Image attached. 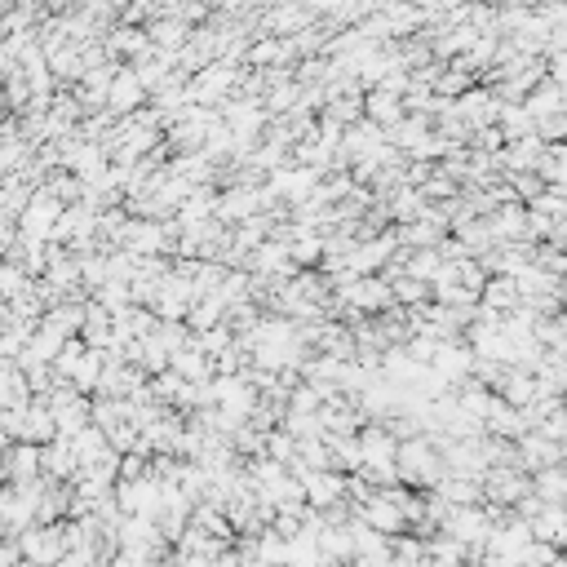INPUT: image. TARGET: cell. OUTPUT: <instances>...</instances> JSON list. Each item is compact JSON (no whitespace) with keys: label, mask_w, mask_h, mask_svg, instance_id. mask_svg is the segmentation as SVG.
I'll return each instance as SVG.
<instances>
[{"label":"cell","mask_w":567,"mask_h":567,"mask_svg":"<svg viewBox=\"0 0 567 567\" xmlns=\"http://www.w3.org/2000/svg\"><path fill=\"white\" fill-rule=\"evenodd\" d=\"M395 470H399V483H404V488H412V492H435L439 479H443V457H439L435 443L421 435V439L399 443Z\"/></svg>","instance_id":"obj_1"},{"label":"cell","mask_w":567,"mask_h":567,"mask_svg":"<svg viewBox=\"0 0 567 567\" xmlns=\"http://www.w3.org/2000/svg\"><path fill=\"white\" fill-rule=\"evenodd\" d=\"M67 554L63 523H32L27 532H18V559L27 567H58Z\"/></svg>","instance_id":"obj_2"},{"label":"cell","mask_w":567,"mask_h":567,"mask_svg":"<svg viewBox=\"0 0 567 567\" xmlns=\"http://www.w3.org/2000/svg\"><path fill=\"white\" fill-rule=\"evenodd\" d=\"M483 505H501V510H514L523 497L532 492V474L514 470V466H492L483 474Z\"/></svg>","instance_id":"obj_3"},{"label":"cell","mask_w":567,"mask_h":567,"mask_svg":"<svg viewBox=\"0 0 567 567\" xmlns=\"http://www.w3.org/2000/svg\"><path fill=\"white\" fill-rule=\"evenodd\" d=\"M443 536H452V541H461L466 550H483L492 536V519L483 505H461V510H448V519H443Z\"/></svg>","instance_id":"obj_4"},{"label":"cell","mask_w":567,"mask_h":567,"mask_svg":"<svg viewBox=\"0 0 567 567\" xmlns=\"http://www.w3.org/2000/svg\"><path fill=\"white\" fill-rule=\"evenodd\" d=\"M355 514L364 528H373V532H381L386 541H395V536H404L408 532V519H404V510H399L395 501H390V492H377L368 505H359V510H350Z\"/></svg>","instance_id":"obj_5"},{"label":"cell","mask_w":567,"mask_h":567,"mask_svg":"<svg viewBox=\"0 0 567 567\" xmlns=\"http://www.w3.org/2000/svg\"><path fill=\"white\" fill-rule=\"evenodd\" d=\"M302 497L311 510H333L337 501H346V474L337 470H302Z\"/></svg>","instance_id":"obj_6"},{"label":"cell","mask_w":567,"mask_h":567,"mask_svg":"<svg viewBox=\"0 0 567 567\" xmlns=\"http://www.w3.org/2000/svg\"><path fill=\"white\" fill-rule=\"evenodd\" d=\"M147 102H151V98H147V89L138 85L133 67H120L116 80H111V89H107V111H111L116 120H129V116H138Z\"/></svg>","instance_id":"obj_7"},{"label":"cell","mask_w":567,"mask_h":567,"mask_svg":"<svg viewBox=\"0 0 567 567\" xmlns=\"http://www.w3.org/2000/svg\"><path fill=\"white\" fill-rule=\"evenodd\" d=\"M470 368H474V350H470L466 342H443L439 355H435V364H430V373H435L443 386L457 390L461 381L470 377Z\"/></svg>","instance_id":"obj_8"},{"label":"cell","mask_w":567,"mask_h":567,"mask_svg":"<svg viewBox=\"0 0 567 567\" xmlns=\"http://www.w3.org/2000/svg\"><path fill=\"white\" fill-rule=\"evenodd\" d=\"M483 435L488 439H501V443H519L528 435V417L519 408H510L505 399H492L488 417H483Z\"/></svg>","instance_id":"obj_9"},{"label":"cell","mask_w":567,"mask_h":567,"mask_svg":"<svg viewBox=\"0 0 567 567\" xmlns=\"http://www.w3.org/2000/svg\"><path fill=\"white\" fill-rule=\"evenodd\" d=\"M58 439V426H54V412H49L45 399H32L23 408V430H18V443H32V448H49Z\"/></svg>","instance_id":"obj_10"},{"label":"cell","mask_w":567,"mask_h":567,"mask_svg":"<svg viewBox=\"0 0 567 567\" xmlns=\"http://www.w3.org/2000/svg\"><path fill=\"white\" fill-rule=\"evenodd\" d=\"M492 244H528V209L523 204H501L488 218Z\"/></svg>","instance_id":"obj_11"},{"label":"cell","mask_w":567,"mask_h":567,"mask_svg":"<svg viewBox=\"0 0 567 567\" xmlns=\"http://www.w3.org/2000/svg\"><path fill=\"white\" fill-rule=\"evenodd\" d=\"M528 532H532V541L567 550V505H541V514L528 523Z\"/></svg>","instance_id":"obj_12"},{"label":"cell","mask_w":567,"mask_h":567,"mask_svg":"<svg viewBox=\"0 0 567 567\" xmlns=\"http://www.w3.org/2000/svg\"><path fill=\"white\" fill-rule=\"evenodd\" d=\"M169 373H178L187 386H204V381H213V359L191 342V346H182L178 355H169Z\"/></svg>","instance_id":"obj_13"},{"label":"cell","mask_w":567,"mask_h":567,"mask_svg":"<svg viewBox=\"0 0 567 567\" xmlns=\"http://www.w3.org/2000/svg\"><path fill=\"white\" fill-rule=\"evenodd\" d=\"M479 311H488V315H497V319H505L510 311H519V288H514V280L492 275V280L479 288Z\"/></svg>","instance_id":"obj_14"},{"label":"cell","mask_w":567,"mask_h":567,"mask_svg":"<svg viewBox=\"0 0 567 567\" xmlns=\"http://www.w3.org/2000/svg\"><path fill=\"white\" fill-rule=\"evenodd\" d=\"M364 120H368V125H377L381 133H390L399 120H404V102L381 94V89H368V94H364Z\"/></svg>","instance_id":"obj_15"},{"label":"cell","mask_w":567,"mask_h":567,"mask_svg":"<svg viewBox=\"0 0 567 567\" xmlns=\"http://www.w3.org/2000/svg\"><path fill=\"white\" fill-rule=\"evenodd\" d=\"M497 399H505V404L519 408V412H528L536 399H541V390H536V377H532V373H519V368H510V373H505V381L497 386Z\"/></svg>","instance_id":"obj_16"},{"label":"cell","mask_w":567,"mask_h":567,"mask_svg":"<svg viewBox=\"0 0 567 567\" xmlns=\"http://www.w3.org/2000/svg\"><path fill=\"white\" fill-rule=\"evenodd\" d=\"M532 497L541 505H567V466H545L532 474Z\"/></svg>","instance_id":"obj_17"},{"label":"cell","mask_w":567,"mask_h":567,"mask_svg":"<svg viewBox=\"0 0 567 567\" xmlns=\"http://www.w3.org/2000/svg\"><path fill=\"white\" fill-rule=\"evenodd\" d=\"M523 111L541 125V120H550V116H559L563 111V89L554 85V80H545V85H536L528 98H523Z\"/></svg>","instance_id":"obj_18"},{"label":"cell","mask_w":567,"mask_h":567,"mask_svg":"<svg viewBox=\"0 0 567 567\" xmlns=\"http://www.w3.org/2000/svg\"><path fill=\"white\" fill-rule=\"evenodd\" d=\"M435 492L452 505V510H461V505H483V488H479V483H474V479H457V474H443Z\"/></svg>","instance_id":"obj_19"},{"label":"cell","mask_w":567,"mask_h":567,"mask_svg":"<svg viewBox=\"0 0 567 567\" xmlns=\"http://www.w3.org/2000/svg\"><path fill=\"white\" fill-rule=\"evenodd\" d=\"M497 129L505 133V142H519V138H532V133H536V120L523 107H505V102H501Z\"/></svg>","instance_id":"obj_20"},{"label":"cell","mask_w":567,"mask_h":567,"mask_svg":"<svg viewBox=\"0 0 567 567\" xmlns=\"http://www.w3.org/2000/svg\"><path fill=\"white\" fill-rule=\"evenodd\" d=\"M324 116L328 120H337L342 129H355L359 120H364V94H350V98H333L324 107Z\"/></svg>","instance_id":"obj_21"},{"label":"cell","mask_w":567,"mask_h":567,"mask_svg":"<svg viewBox=\"0 0 567 567\" xmlns=\"http://www.w3.org/2000/svg\"><path fill=\"white\" fill-rule=\"evenodd\" d=\"M32 280L23 275V266L18 262H0V302H14V297H23Z\"/></svg>","instance_id":"obj_22"},{"label":"cell","mask_w":567,"mask_h":567,"mask_svg":"<svg viewBox=\"0 0 567 567\" xmlns=\"http://www.w3.org/2000/svg\"><path fill=\"white\" fill-rule=\"evenodd\" d=\"M147 461L151 457H142V452H129V457H120V474H116V483H138V479H147Z\"/></svg>","instance_id":"obj_23"},{"label":"cell","mask_w":567,"mask_h":567,"mask_svg":"<svg viewBox=\"0 0 567 567\" xmlns=\"http://www.w3.org/2000/svg\"><path fill=\"white\" fill-rule=\"evenodd\" d=\"M554 249H559V253H567V222H559V226H554Z\"/></svg>","instance_id":"obj_24"},{"label":"cell","mask_w":567,"mask_h":567,"mask_svg":"<svg viewBox=\"0 0 567 567\" xmlns=\"http://www.w3.org/2000/svg\"><path fill=\"white\" fill-rule=\"evenodd\" d=\"M563 116H567V94H563Z\"/></svg>","instance_id":"obj_25"},{"label":"cell","mask_w":567,"mask_h":567,"mask_svg":"<svg viewBox=\"0 0 567 567\" xmlns=\"http://www.w3.org/2000/svg\"><path fill=\"white\" fill-rule=\"evenodd\" d=\"M563 412H567V390H563Z\"/></svg>","instance_id":"obj_26"},{"label":"cell","mask_w":567,"mask_h":567,"mask_svg":"<svg viewBox=\"0 0 567 567\" xmlns=\"http://www.w3.org/2000/svg\"><path fill=\"white\" fill-rule=\"evenodd\" d=\"M253 567H266V563H253Z\"/></svg>","instance_id":"obj_27"},{"label":"cell","mask_w":567,"mask_h":567,"mask_svg":"<svg viewBox=\"0 0 567 567\" xmlns=\"http://www.w3.org/2000/svg\"><path fill=\"white\" fill-rule=\"evenodd\" d=\"M430 567H439V563H430Z\"/></svg>","instance_id":"obj_28"}]
</instances>
